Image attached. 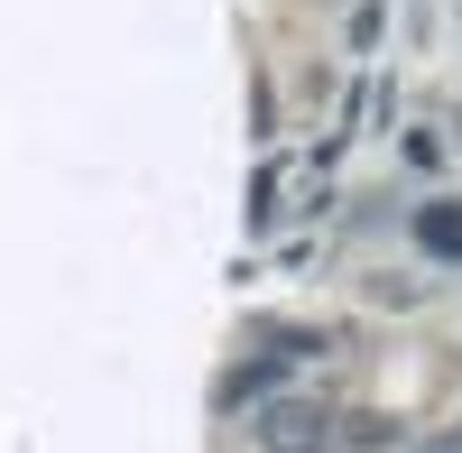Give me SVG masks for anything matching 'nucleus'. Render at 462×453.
Masks as SVG:
<instances>
[{
    "mask_svg": "<svg viewBox=\"0 0 462 453\" xmlns=\"http://www.w3.org/2000/svg\"><path fill=\"white\" fill-rule=\"evenodd\" d=\"M416 241L426 250H462V204H426L416 213Z\"/></svg>",
    "mask_w": 462,
    "mask_h": 453,
    "instance_id": "obj_2",
    "label": "nucleus"
},
{
    "mask_svg": "<svg viewBox=\"0 0 462 453\" xmlns=\"http://www.w3.org/2000/svg\"><path fill=\"white\" fill-rule=\"evenodd\" d=\"M379 28H389V19H379V0H361V10H352V47H379Z\"/></svg>",
    "mask_w": 462,
    "mask_h": 453,
    "instance_id": "obj_4",
    "label": "nucleus"
},
{
    "mask_svg": "<svg viewBox=\"0 0 462 453\" xmlns=\"http://www.w3.org/2000/svg\"><path fill=\"white\" fill-rule=\"evenodd\" d=\"M259 444H268V453H324V444H333V417H324V407H305V398H278V407L259 417Z\"/></svg>",
    "mask_w": 462,
    "mask_h": 453,
    "instance_id": "obj_1",
    "label": "nucleus"
},
{
    "mask_svg": "<svg viewBox=\"0 0 462 453\" xmlns=\"http://www.w3.org/2000/svg\"><path fill=\"white\" fill-rule=\"evenodd\" d=\"M278 222V167H259V185H250V232H268Z\"/></svg>",
    "mask_w": 462,
    "mask_h": 453,
    "instance_id": "obj_3",
    "label": "nucleus"
}]
</instances>
